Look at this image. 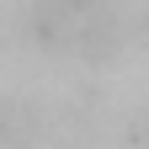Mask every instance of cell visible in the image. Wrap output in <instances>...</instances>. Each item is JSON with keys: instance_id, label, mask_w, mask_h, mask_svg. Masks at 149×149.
<instances>
[{"instance_id": "1", "label": "cell", "mask_w": 149, "mask_h": 149, "mask_svg": "<svg viewBox=\"0 0 149 149\" xmlns=\"http://www.w3.org/2000/svg\"><path fill=\"white\" fill-rule=\"evenodd\" d=\"M32 22L48 48L107 53L123 43V0H37Z\"/></svg>"}]
</instances>
